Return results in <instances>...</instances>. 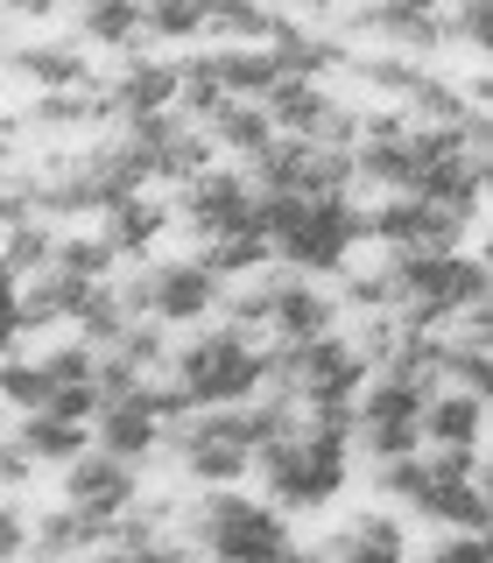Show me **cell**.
Masks as SVG:
<instances>
[{"mask_svg": "<svg viewBox=\"0 0 493 563\" xmlns=\"http://www.w3.org/2000/svg\"><path fill=\"white\" fill-rule=\"evenodd\" d=\"M381 493L402 500L409 515L445 521V536H486V521H493L480 451H409L395 465H381Z\"/></svg>", "mask_w": 493, "mask_h": 563, "instance_id": "277c9868", "label": "cell"}, {"mask_svg": "<svg viewBox=\"0 0 493 563\" xmlns=\"http://www.w3.org/2000/svg\"><path fill=\"white\" fill-rule=\"evenodd\" d=\"M254 472H261V500L289 507V515H317L331 507L352 479V409L331 416V409H296L269 444L254 451Z\"/></svg>", "mask_w": 493, "mask_h": 563, "instance_id": "6da1fadb", "label": "cell"}, {"mask_svg": "<svg viewBox=\"0 0 493 563\" xmlns=\"http://www.w3.org/2000/svg\"><path fill=\"white\" fill-rule=\"evenodd\" d=\"M198 35H205V8H190V0H163V8H141V43H149V49L198 43Z\"/></svg>", "mask_w": 493, "mask_h": 563, "instance_id": "e575fe53", "label": "cell"}, {"mask_svg": "<svg viewBox=\"0 0 493 563\" xmlns=\"http://www.w3.org/2000/svg\"><path fill=\"white\" fill-rule=\"evenodd\" d=\"M14 451L29 457V465H70V457L78 451H92V430H85V422H64V416H22L14 422V437H8Z\"/></svg>", "mask_w": 493, "mask_h": 563, "instance_id": "f1b7e54d", "label": "cell"}, {"mask_svg": "<svg viewBox=\"0 0 493 563\" xmlns=\"http://www.w3.org/2000/svg\"><path fill=\"white\" fill-rule=\"evenodd\" d=\"M29 472H35V465H29L22 451H14V444H0V500H8V493H22V486H29Z\"/></svg>", "mask_w": 493, "mask_h": 563, "instance_id": "60d3db41", "label": "cell"}, {"mask_svg": "<svg viewBox=\"0 0 493 563\" xmlns=\"http://www.w3.org/2000/svg\"><path fill=\"white\" fill-rule=\"evenodd\" d=\"M8 225H35V198H29V176H0V233Z\"/></svg>", "mask_w": 493, "mask_h": 563, "instance_id": "74e56055", "label": "cell"}, {"mask_svg": "<svg viewBox=\"0 0 493 563\" xmlns=\"http://www.w3.org/2000/svg\"><path fill=\"white\" fill-rule=\"evenodd\" d=\"M169 225H176V211L155 198V190H134L128 205H113V211L99 219V240L113 246V261H141L155 240L169 233Z\"/></svg>", "mask_w": 493, "mask_h": 563, "instance_id": "cb8c5ba5", "label": "cell"}, {"mask_svg": "<svg viewBox=\"0 0 493 563\" xmlns=\"http://www.w3.org/2000/svg\"><path fill=\"white\" fill-rule=\"evenodd\" d=\"M205 141H211V155L226 148V155H240V163H254V155L275 141V128H269V113H261L254 99H226L219 113L205 120Z\"/></svg>", "mask_w": 493, "mask_h": 563, "instance_id": "f546056e", "label": "cell"}, {"mask_svg": "<svg viewBox=\"0 0 493 563\" xmlns=\"http://www.w3.org/2000/svg\"><path fill=\"white\" fill-rule=\"evenodd\" d=\"M169 387L184 409H246L269 395V345L240 324H205L198 339L169 345Z\"/></svg>", "mask_w": 493, "mask_h": 563, "instance_id": "5b68a950", "label": "cell"}, {"mask_svg": "<svg viewBox=\"0 0 493 563\" xmlns=\"http://www.w3.org/2000/svg\"><path fill=\"white\" fill-rule=\"evenodd\" d=\"M486 437V401L458 395V387H437L423 401V451H480Z\"/></svg>", "mask_w": 493, "mask_h": 563, "instance_id": "d4e9b609", "label": "cell"}, {"mask_svg": "<svg viewBox=\"0 0 493 563\" xmlns=\"http://www.w3.org/2000/svg\"><path fill=\"white\" fill-rule=\"evenodd\" d=\"M445 43H465L472 57H486V43H493V14H486V0H465L458 14H445Z\"/></svg>", "mask_w": 493, "mask_h": 563, "instance_id": "d590c367", "label": "cell"}, {"mask_svg": "<svg viewBox=\"0 0 493 563\" xmlns=\"http://www.w3.org/2000/svg\"><path fill=\"white\" fill-rule=\"evenodd\" d=\"M374 380V366L352 352L346 331H331V339H310L296 352H269V387L282 401H296V409H331L346 416L352 401H360V387Z\"/></svg>", "mask_w": 493, "mask_h": 563, "instance_id": "30bf717a", "label": "cell"}, {"mask_svg": "<svg viewBox=\"0 0 493 563\" xmlns=\"http://www.w3.org/2000/svg\"><path fill=\"white\" fill-rule=\"evenodd\" d=\"M246 339H261L269 352H296L310 339H331L339 331V296L317 289L310 275H289V268H261L246 289L233 296V317Z\"/></svg>", "mask_w": 493, "mask_h": 563, "instance_id": "52a82bcc", "label": "cell"}, {"mask_svg": "<svg viewBox=\"0 0 493 563\" xmlns=\"http://www.w3.org/2000/svg\"><path fill=\"white\" fill-rule=\"evenodd\" d=\"M14 141H22V120H0V163L14 155Z\"/></svg>", "mask_w": 493, "mask_h": 563, "instance_id": "b9f144b4", "label": "cell"}, {"mask_svg": "<svg viewBox=\"0 0 493 563\" xmlns=\"http://www.w3.org/2000/svg\"><path fill=\"white\" fill-rule=\"evenodd\" d=\"M423 563H493V556H486V536H445Z\"/></svg>", "mask_w": 493, "mask_h": 563, "instance_id": "ab89813d", "label": "cell"}, {"mask_svg": "<svg viewBox=\"0 0 493 563\" xmlns=\"http://www.w3.org/2000/svg\"><path fill=\"white\" fill-rule=\"evenodd\" d=\"M352 49L339 43V35H310L304 22H275L269 35V64H275V78H310V85H325L331 70H346Z\"/></svg>", "mask_w": 493, "mask_h": 563, "instance_id": "603a6c76", "label": "cell"}, {"mask_svg": "<svg viewBox=\"0 0 493 563\" xmlns=\"http://www.w3.org/2000/svg\"><path fill=\"white\" fill-rule=\"evenodd\" d=\"M99 92H106V113H113L120 128L155 120V113H176V57L134 49V57H120V70L99 85Z\"/></svg>", "mask_w": 493, "mask_h": 563, "instance_id": "d6986e66", "label": "cell"}, {"mask_svg": "<svg viewBox=\"0 0 493 563\" xmlns=\"http://www.w3.org/2000/svg\"><path fill=\"white\" fill-rule=\"evenodd\" d=\"M134 500H141V472H134V465H120V457H106V451H78V457L64 465V507H78L85 521L113 528Z\"/></svg>", "mask_w": 493, "mask_h": 563, "instance_id": "ac0fdd59", "label": "cell"}, {"mask_svg": "<svg viewBox=\"0 0 493 563\" xmlns=\"http://www.w3.org/2000/svg\"><path fill=\"white\" fill-rule=\"evenodd\" d=\"M289 416H296V401H282V395H261V401H246V409H190L169 430V457H176V472L198 479L205 493L240 486V472H254V451L269 444Z\"/></svg>", "mask_w": 493, "mask_h": 563, "instance_id": "3957f363", "label": "cell"}, {"mask_svg": "<svg viewBox=\"0 0 493 563\" xmlns=\"http://www.w3.org/2000/svg\"><path fill=\"white\" fill-rule=\"evenodd\" d=\"M8 70L22 85H35V92H78V85H92V49L78 35H50V43L8 49Z\"/></svg>", "mask_w": 493, "mask_h": 563, "instance_id": "7402d4cb", "label": "cell"}, {"mask_svg": "<svg viewBox=\"0 0 493 563\" xmlns=\"http://www.w3.org/2000/svg\"><path fill=\"white\" fill-rule=\"evenodd\" d=\"M346 29L381 35L387 57H409V64H430L437 49H445V14H430V8H360Z\"/></svg>", "mask_w": 493, "mask_h": 563, "instance_id": "44dd1931", "label": "cell"}, {"mask_svg": "<svg viewBox=\"0 0 493 563\" xmlns=\"http://www.w3.org/2000/svg\"><path fill=\"white\" fill-rule=\"evenodd\" d=\"M486 303V261L472 254H409L387 261V317L416 331H445Z\"/></svg>", "mask_w": 493, "mask_h": 563, "instance_id": "ba28073f", "label": "cell"}, {"mask_svg": "<svg viewBox=\"0 0 493 563\" xmlns=\"http://www.w3.org/2000/svg\"><path fill=\"white\" fill-rule=\"evenodd\" d=\"M261 240L289 275H339L366 225L352 198H261Z\"/></svg>", "mask_w": 493, "mask_h": 563, "instance_id": "8992f818", "label": "cell"}, {"mask_svg": "<svg viewBox=\"0 0 493 563\" xmlns=\"http://www.w3.org/2000/svg\"><path fill=\"white\" fill-rule=\"evenodd\" d=\"M246 184H254L261 198H352V155L275 134L269 148L254 155V176H246Z\"/></svg>", "mask_w": 493, "mask_h": 563, "instance_id": "4fadbf2b", "label": "cell"}, {"mask_svg": "<svg viewBox=\"0 0 493 563\" xmlns=\"http://www.w3.org/2000/svg\"><path fill=\"white\" fill-rule=\"evenodd\" d=\"M198 57V70L211 78V92L219 99H269L275 92V64H269V49H226V43H211V49H190Z\"/></svg>", "mask_w": 493, "mask_h": 563, "instance_id": "4316f807", "label": "cell"}, {"mask_svg": "<svg viewBox=\"0 0 493 563\" xmlns=\"http://www.w3.org/2000/svg\"><path fill=\"white\" fill-rule=\"evenodd\" d=\"M29 176V198H35V219L57 225V219H106L113 205H128L134 190H149V176H141L134 148L128 141H85V148H57L43 155Z\"/></svg>", "mask_w": 493, "mask_h": 563, "instance_id": "7a4b0ae2", "label": "cell"}, {"mask_svg": "<svg viewBox=\"0 0 493 563\" xmlns=\"http://www.w3.org/2000/svg\"><path fill=\"white\" fill-rule=\"evenodd\" d=\"M0 444H8V409H0Z\"/></svg>", "mask_w": 493, "mask_h": 563, "instance_id": "ee69618b", "label": "cell"}, {"mask_svg": "<svg viewBox=\"0 0 493 563\" xmlns=\"http://www.w3.org/2000/svg\"><path fill=\"white\" fill-rule=\"evenodd\" d=\"M128 324H134V317H128V303H120V282H99V289L85 296V310L70 317V331H78V345H85V352H106Z\"/></svg>", "mask_w": 493, "mask_h": 563, "instance_id": "d6a6232c", "label": "cell"}, {"mask_svg": "<svg viewBox=\"0 0 493 563\" xmlns=\"http://www.w3.org/2000/svg\"><path fill=\"white\" fill-rule=\"evenodd\" d=\"M120 303H128L134 324L190 331V324H205V317L226 303V289L198 268V261H149V268H134L128 282H120Z\"/></svg>", "mask_w": 493, "mask_h": 563, "instance_id": "8fae6325", "label": "cell"}, {"mask_svg": "<svg viewBox=\"0 0 493 563\" xmlns=\"http://www.w3.org/2000/svg\"><path fill=\"white\" fill-rule=\"evenodd\" d=\"M317 563H409V528L387 507H360L331 528V542L317 550Z\"/></svg>", "mask_w": 493, "mask_h": 563, "instance_id": "ffe728a7", "label": "cell"}, {"mask_svg": "<svg viewBox=\"0 0 493 563\" xmlns=\"http://www.w3.org/2000/svg\"><path fill=\"white\" fill-rule=\"evenodd\" d=\"M99 542H106V528L85 521L78 507H64V500L43 507V515L29 521V556H35V563H85Z\"/></svg>", "mask_w": 493, "mask_h": 563, "instance_id": "484cf974", "label": "cell"}, {"mask_svg": "<svg viewBox=\"0 0 493 563\" xmlns=\"http://www.w3.org/2000/svg\"><path fill=\"white\" fill-rule=\"evenodd\" d=\"M282 563H317V550H289V556H282Z\"/></svg>", "mask_w": 493, "mask_h": 563, "instance_id": "7bdbcfd3", "label": "cell"}, {"mask_svg": "<svg viewBox=\"0 0 493 563\" xmlns=\"http://www.w3.org/2000/svg\"><path fill=\"white\" fill-rule=\"evenodd\" d=\"M120 141L134 148V163H141L149 184H198L211 169V141H205V128H190L184 113L134 120V128H120Z\"/></svg>", "mask_w": 493, "mask_h": 563, "instance_id": "2e32d148", "label": "cell"}, {"mask_svg": "<svg viewBox=\"0 0 493 563\" xmlns=\"http://www.w3.org/2000/svg\"><path fill=\"white\" fill-rule=\"evenodd\" d=\"M0 43H8V14H0Z\"/></svg>", "mask_w": 493, "mask_h": 563, "instance_id": "f6af8a7d", "label": "cell"}, {"mask_svg": "<svg viewBox=\"0 0 493 563\" xmlns=\"http://www.w3.org/2000/svg\"><path fill=\"white\" fill-rule=\"evenodd\" d=\"M190 261H198V268L226 289V282H254L275 254H269V240H261V233H233V240H205Z\"/></svg>", "mask_w": 493, "mask_h": 563, "instance_id": "1f68e13d", "label": "cell"}, {"mask_svg": "<svg viewBox=\"0 0 493 563\" xmlns=\"http://www.w3.org/2000/svg\"><path fill=\"white\" fill-rule=\"evenodd\" d=\"M29 556V515L14 500H0V563H22Z\"/></svg>", "mask_w": 493, "mask_h": 563, "instance_id": "f35d334b", "label": "cell"}, {"mask_svg": "<svg viewBox=\"0 0 493 563\" xmlns=\"http://www.w3.org/2000/svg\"><path fill=\"white\" fill-rule=\"evenodd\" d=\"M106 120H113L106 113V92L99 85H78V92H35L22 128H35V134H92Z\"/></svg>", "mask_w": 493, "mask_h": 563, "instance_id": "83f0119b", "label": "cell"}, {"mask_svg": "<svg viewBox=\"0 0 493 563\" xmlns=\"http://www.w3.org/2000/svg\"><path fill=\"white\" fill-rule=\"evenodd\" d=\"M0 261H8L22 282H35L50 261H57V225H43V219H35V225H8V233H0Z\"/></svg>", "mask_w": 493, "mask_h": 563, "instance_id": "836d02e7", "label": "cell"}, {"mask_svg": "<svg viewBox=\"0 0 493 563\" xmlns=\"http://www.w3.org/2000/svg\"><path fill=\"white\" fill-rule=\"evenodd\" d=\"M78 43L85 49H113V57H134L141 43V8L134 0H92V8L78 14Z\"/></svg>", "mask_w": 493, "mask_h": 563, "instance_id": "4dcf8cb0", "label": "cell"}, {"mask_svg": "<svg viewBox=\"0 0 493 563\" xmlns=\"http://www.w3.org/2000/svg\"><path fill=\"white\" fill-rule=\"evenodd\" d=\"M85 430L99 437L92 451L120 457V465H134V472H141V457H155L163 437H169L163 416H155V387H113V395H99V409H92Z\"/></svg>", "mask_w": 493, "mask_h": 563, "instance_id": "e0dca14e", "label": "cell"}, {"mask_svg": "<svg viewBox=\"0 0 493 563\" xmlns=\"http://www.w3.org/2000/svg\"><path fill=\"white\" fill-rule=\"evenodd\" d=\"M22 345V275L0 261V360H14Z\"/></svg>", "mask_w": 493, "mask_h": 563, "instance_id": "8d00e7d4", "label": "cell"}, {"mask_svg": "<svg viewBox=\"0 0 493 563\" xmlns=\"http://www.w3.org/2000/svg\"><path fill=\"white\" fill-rule=\"evenodd\" d=\"M366 240L387 246V261H409V254H458L465 240V219L445 205H423V198H381L374 211H360Z\"/></svg>", "mask_w": 493, "mask_h": 563, "instance_id": "5bb4252c", "label": "cell"}, {"mask_svg": "<svg viewBox=\"0 0 493 563\" xmlns=\"http://www.w3.org/2000/svg\"><path fill=\"white\" fill-rule=\"evenodd\" d=\"M437 387H409V380H387L374 374L352 401V451H366L374 465H395V457L423 451V401Z\"/></svg>", "mask_w": 493, "mask_h": 563, "instance_id": "7c38bea8", "label": "cell"}, {"mask_svg": "<svg viewBox=\"0 0 493 563\" xmlns=\"http://www.w3.org/2000/svg\"><path fill=\"white\" fill-rule=\"evenodd\" d=\"M184 542L205 550V563H282L296 550L289 521H282L261 493H240V486L205 493V500L190 507V521H184Z\"/></svg>", "mask_w": 493, "mask_h": 563, "instance_id": "9c48e42d", "label": "cell"}, {"mask_svg": "<svg viewBox=\"0 0 493 563\" xmlns=\"http://www.w3.org/2000/svg\"><path fill=\"white\" fill-rule=\"evenodd\" d=\"M176 211H184V233L198 246L205 240H233V233H261V190L246 184L240 169H205L198 184H184Z\"/></svg>", "mask_w": 493, "mask_h": 563, "instance_id": "9a60e30c", "label": "cell"}]
</instances>
